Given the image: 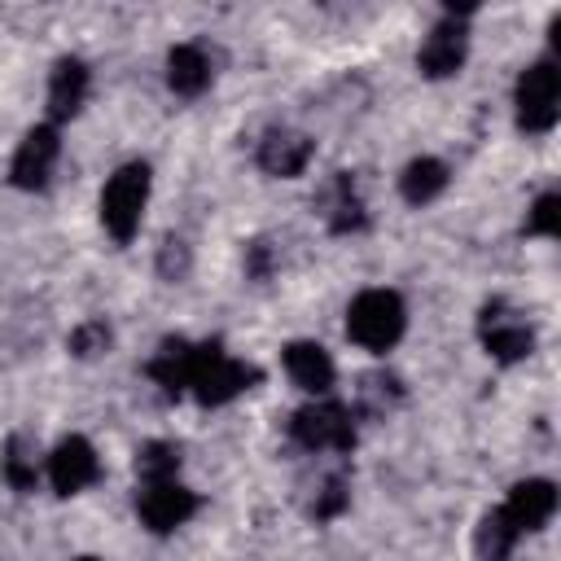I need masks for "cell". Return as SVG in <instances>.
<instances>
[{"mask_svg": "<svg viewBox=\"0 0 561 561\" xmlns=\"http://www.w3.org/2000/svg\"><path fill=\"white\" fill-rule=\"evenodd\" d=\"M110 346V329L101 324V320H88V324H79L75 333H70V351L79 355V359H92V355H101Z\"/></svg>", "mask_w": 561, "mask_h": 561, "instance_id": "cell-22", "label": "cell"}, {"mask_svg": "<svg viewBox=\"0 0 561 561\" xmlns=\"http://www.w3.org/2000/svg\"><path fill=\"white\" fill-rule=\"evenodd\" d=\"M557 228H561V197H557V193H543V197L530 206L526 232H535V237H552Z\"/></svg>", "mask_w": 561, "mask_h": 561, "instance_id": "cell-21", "label": "cell"}, {"mask_svg": "<svg viewBox=\"0 0 561 561\" xmlns=\"http://www.w3.org/2000/svg\"><path fill=\"white\" fill-rule=\"evenodd\" d=\"M403 324H408V311H403V298L394 289H364L346 307V333H351V342H359L373 355L390 351L403 337Z\"/></svg>", "mask_w": 561, "mask_h": 561, "instance_id": "cell-1", "label": "cell"}, {"mask_svg": "<svg viewBox=\"0 0 561 561\" xmlns=\"http://www.w3.org/2000/svg\"><path fill=\"white\" fill-rule=\"evenodd\" d=\"M83 96H88V66L79 57H61L53 66V79H48V118L53 123L75 118Z\"/></svg>", "mask_w": 561, "mask_h": 561, "instance_id": "cell-12", "label": "cell"}, {"mask_svg": "<svg viewBox=\"0 0 561 561\" xmlns=\"http://www.w3.org/2000/svg\"><path fill=\"white\" fill-rule=\"evenodd\" d=\"M167 83H171V92H180V96H197V92L210 83V61H206V53H202L197 44H175V48L167 53Z\"/></svg>", "mask_w": 561, "mask_h": 561, "instance_id": "cell-15", "label": "cell"}, {"mask_svg": "<svg viewBox=\"0 0 561 561\" xmlns=\"http://www.w3.org/2000/svg\"><path fill=\"white\" fill-rule=\"evenodd\" d=\"M136 513H140V522H145L149 530L167 535V530L184 526V522L197 513V495H193L188 486H180L175 478H167V482H145L140 495H136Z\"/></svg>", "mask_w": 561, "mask_h": 561, "instance_id": "cell-6", "label": "cell"}, {"mask_svg": "<svg viewBox=\"0 0 561 561\" xmlns=\"http://www.w3.org/2000/svg\"><path fill=\"white\" fill-rule=\"evenodd\" d=\"M149 202V167L127 162L118 167L101 188V224L114 241H131L140 228V210Z\"/></svg>", "mask_w": 561, "mask_h": 561, "instance_id": "cell-3", "label": "cell"}, {"mask_svg": "<svg viewBox=\"0 0 561 561\" xmlns=\"http://www.w3.org/2000/svg\"><path fill=\"white\" fill-rule=\"evenodd\" d=\"M482 346L486 355H495L500 364H513V359H526L530 346H535V333L526 320H517L504 302H491L482 311Z\"/></svg>", "mask_w": 561, "mask_h": 561, "instance_id": "cell-10", "label": "cell"}, {"mask_svg": "<svg viewBox=\"0 0 561 561\" xmlns=\"http://www.w3.org/2000/svg\"><path fill=\"white\" fill-rule=\"evenodd\" d=\"M188 359H193V346H188L184 337H167L162 351L153 355L149 373H153V381H158L167 394H180V390H188Z\"/></svg>", "mask_w": 561, "mask_h": 561, "instance_id": "cell-17", "label": "cell"}, {"mask_svg": "<svg viewBox=\"0 0 561 561\" xmlns=\"http://www.w3.org/2000/svg\"><path fill=\"white\" fill-rule=\"evenodd\" d=\"M294 438L311 451H324V447L346 451L355 443V425L342 403H311V408L294 412Z\"/></svg>", "mask_w": 561, "mask_h": 561, "instance_id": "cell-5", "label": "cell"}, {"mask_svg": "<svg viewBox=\"0 0 561 561\" xmlns=\"http://www.w3.org/2000/svg\"><path fill=\"white\" fill-rule=\"evenodd\" d=\"M4 478L18 491H31L35 486V460L22 451V438H9V447H4Z\"/></svg>", "mask_w": 561, "mask_h": 561, "instance_id": "cell-20", "label": "cell"}, {"mask_svg": "<svg viewBox=\"0 0 561 561\" xmlns=\"http://www.w3.org/2000/svg\"><path fill=\"white\" fill-rule=\"evenodd\" d=\"M307 162H311V140L302 131H267L259 145V167L267 175L294 180V175H302Z\"/></svg>", "mask_w": 561, "mask_h": 561, "instance_id": "cell-14", "label": "cell"}, {"mask_svg": "<svg viewBox=\"0 0 561 561\" xmlns=\"http://www.w3.org/2000/svg\"><path fill=\"white\" fill-rule=\"evenodd\" d=\"M465 44H469L465 22H456V13H447V18L425 35V44H421V53H416V70H421L425 79H447V75H456V70L465 66Z\"/></svg>", "mask_w": 561, "mask_h": 561, "instance_id": "cell-9", "label": "cell"}, {"mask_svg": "<svg viewBox=\"0 0 561 561\" xmlns=\"http://www.w3.org/2000/svg\"><path fill=\"white\" fill-rule=\"evenodd\" d=\"M96 473H101V460H96L92 443L79 438V434L61 438V443L53 447V456H48V482H53L57 495L83 491L88 482H96Z\"/></svg>", "mask_w": 561, "mask_h": 561, "instance_id": "cell-8", "label": "cell"}, {"mask_svg": "<svg viewBox=\"0 0 561 561\" xmlns=\"http://www.w3.org/2000/svg\"><path fill=\"white\" fill-rule=\"evenodd\" d=\"M561 70L552 61H535L517 79V127L522 131H552L561 114Z\"/></svg>", "mask_w": 561, "mask_h": 561, "instance_id": "cell-4", "label": "cell"}, {"mask_svg": "<svg viewBox=\"0 0 561 561\" xmlns=\"http://www.w3.org/2000/svg\"><path fill=\"white\" fill-rule=\"evenodd\" d=\"M513 543H517V530L508 526V517H504L500 508H491V513L478 522V530H473V552H478V561H508Z\"/></svg>", "mask_w": 561, "mask_h": 561, "instance_id": "cell-18", "label": "cell"}, {"mask_svg": "<svg viewBox=\"0 0 561 561\" xmlns=\"http://www.w3.org/2000/svg\"><path fill=\"white\" fill-rule=\"evenodd\" d=\"M175 469H180V451H175L171 443H145V447L136 451V473H140V482H167V478H175Z\"/></svg>", "mask_w": 561, "mask_h": 561, "instance_id": "cell-19", "label": "cell"}, {"mask_svg": "<svg viewBox=\"0 0 561 561\" xmlns=\"http://www.w3.org/2000/svg\"><path fill=\"white\" fill-rule=\"evenodd\" d=\"M443 188H447V167H443L438 158H412V162L403 167V175H399V193H403V202H412V206L434 202Z\"/></svg>", "mask_w": 561, "mask_h": 561, "instance_id": "cell-16", "label": "cell"}, {"mask_svg": "<svg viewBox=\"0 0 561 561\" xmlns=\"http://www.w3.org/2000/svg\"><path fill=\"white\" fill-rule=\"evenodd\" d=\"M259 373L241 359H232L219 342H202L193 346V359H188V390L197 394V403L206 408H219L228 399H237Z\"/></svg>", "mask_w": 561, "mask_h": 561, "instance_id": "cell-2", "label": "cell"}, {"mask_svg": "<svg viewBox=\"0 0 561 561\" xmlns=\"http://www.w3.org/2000/svg\"><path fill=\"white\" fill-rule=\"evenodd\" d=\"M57 153H61V136L53 123H39L22 136L18 153H13V167H9V180L18 188H44L53 167H57Z\"/></svg>", "mask_w": 561, "mask_h": 561, "instance_id": "cell-7", "label": "cell"}, {"mask_svg": "<svg viewBox=\"0 0 561 561\" xmlns=\"http://www.w3.org/2000/svg\"><path fill=\"white\" fill-rule=\"evenodd\" d=\"M500 513L508 517V526H513L517 535L539 530V526L557 513V486H552L548 478H526V482H517V486L508 491V500L500 504Z\"/></svg>", "mask_w": 561, "mask_h": 561, "instance_id": "cell-11", "label": "cell"}, {"mask_svg": "<svg viewBox=\"0 0 561 561\" xmlns=\"http://www.w3.org/2000/svg\"><path fill=\"white\" fill-rule=\"evenodd\" d=\"M75 561H96V557H75Z\"/></svg>", "mask_w": 561, "mask_h": 561, "instance_id": "cell-23", "label": "cell"}, {"mask_svg": "<svg viewBox=\"0 0 561 561\" xmlns=\"http://www.w3.org/2000/svg\"><path fill=\"white\" fill-rule=\"evenodd\" d=\"M285 373L307 394H324L333 386V359L320 342H289L285 346Z\"/></svg>", "mask_w": 561, "mask_h": 561, "instance_id": "cell-13", "label": "cell"}]
</instances>
